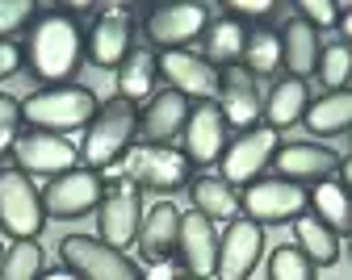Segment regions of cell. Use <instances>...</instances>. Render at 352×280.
<instances>
[{
  "label": "cell",
  "mask_w": 352,
  "mask_h": 280,
  "mask_svg": "<svg viewBox=\"0 0 352 280\" xmlns=\"http://www.w3.org/2000/svg\"><path fill=\"white\" fill-rule=\"evenodd\" d=\"M25 63H30V71L47 88H63L80 71V63H84V34H80V25L63 9L38 17L30 25Z\"/></svg>",
  "instance_id": "obj_1"
},
{
  "label": "cell",
  "mask_w": 352,
  "mask_h": 280,
  "mask_svg": "<svg viewBox=\"0 0 352 280\" xmlns=\"http://www.w3.org/2000/svg\"><path fill=\"white\" fill-rule=\"evenodd\" d=\"M135 134H139V105H130L126 97L113 92L84 130V143H80L84 167H93V172L118 167L126 159V151L135 147Z\"/></svg>",
  "instance_id": "obj_2"
},
{
  "label": "cell",
  "mask_w": 352,
  "mask_h": 280,
  "mask_svg": "<svg viewBox=\"0 0 352 280\" xmlns=\"http://www.w3.org/2000/svg\"><path fill=\"white\" fill-rule=\"evenodd\" d=\"M97 97L88 88L63 84V88H38L34 97L21 101V113L30 121V130H47V134H72V130H88V121L97 117Z\"/></svg>",
  "instance_id": "obj_3"
},
{
  "label": "cell",
  "mask_w": 352,
  "mask_h": 280,
  "mask_svg": "<svg viewBox=\"0 0 352 280\" xmlns=\"http://www.w3.org/2000/svg\"><path fill=\"white\" fill-rule=\"evenodd\" d=\"M122 180H130L135 189H147V193H181L193 184V163L185 159V151H172V147H151V143H139L130 147L126 159L118 163Z\"/></svg>",
  "instance_id": "obj_4"
},
{
  "label": "cell",
  "mask_w": 352,
  "mask_h": 280,
  "mask_svg": "<svg viewBox=\"0 0 352 280\" xmlns=\"http://www.w3.org/2000/svg\"><path fill=\"white\" fill-rule=\"evenodd\" d=\"M47 205H42V193L34 189V180L17 167H0V230L13 239H38L42 226H47Z\"/></svg>",
  "instance_id": "obj_5"
},
{
  "label": "cell",
  "mask_w": 352,
  "mask_h": 280,
  "mask_svg": "<svg viewBox=\"0 0 352 280\" xmlns=\"http://www.w3.org/2000/svg\"><path fill=\"white\" fill-rule=\"evenodd\" d=\"M210 5H201V0H164V5H151L147 9V42L155 46V51H185L189 42L206 38L210 30Z\"/></svg>",
  "instance_id": "obj_6"
},
{
  "label": "cell",
  "mask_w": 352,
  "mask_h": 280,
  "mask_svg": "<svg viewBox=\"0 0 352 280\" xmlns=\"http://www.w3.org/2000/svg\"><path fill=\"white\" fill-rule=\"evenodd\" d=\"M59 255H63V268L76 272L80 280H143L139 264L126 251H118L93 235H67L59 243Z\"/></svg>",
  "instance_id": "obj_7"
},
{
  "label": "cell",
  "mask_w": 352,
  "mask_h": 280,
  "mask_svg": "<svg viewBox=\"0 0 352 280\" xmlns=\"http://www.w3.org/2000/svg\"><path fill=\"white\" fill-rule=\"evenodd\" d=\"M239 213L256 226H285L306 213V189L281 176H260L239 193Z\"/></svg>",
  "instance_id": "obj_8"
},
{
  "label": "cell",
  "mask_w": 352,
  "mask_h": 280,
  "mask_svg": "<svg viewBox=\"0 0 352 280\" xmlns=\"http://www.w3.org/2000/svg\"><path fill=\"white\" fill-rule=\"evenodd\" d=\"M143 189H135L130 180H118L105 189L101 205H97V230H101V243L126 251L130 243L139 239V226H143Z\"/></svg>",
  "instance_id": "obj_9"
},
{
  "label": "cell",
  "mask_w": 352,
  "mask_h": 280,
  "mask_svg": "<svg viewBox=\"0 0 352 280\" xmlns=\"http://www.w3.org/2000/svg\"><path fill=\"white\" fill-rule=\"evenodd\" d=\"M101 197H105V180H101V172L84 167V163H80L76 172L55 176L47 189H42L47 218H55V222H76V218H84V213H93V209L101 205Z\"/></svg>",
  "instance_id": "obj_10"
},
{
  "label": "cell",
  "mask_w": 352,
  "mask_h": 280,
  "mask_svg": "<svg viewBox=\"0 0 352 280\" xmlns=\"http://www.w3.org/2000/svg\"><path fill=\"white\" fill-rule=\"evenodd\" d=\"M13 159H17V172L25 176H63V172H76L80 167V147H72L63 134H47V130H25L13 147Z\"/></svg>",
  "instance_id": "obj_11"
},
{
  "label": "cell",
  "mask_w": 352,
  "mask_h": 280,
  "mask_svg": "<svg viewBox=\"0 0 352 280\" xmlns=\"http://www.w3.org/2000/svg\"><path fill=\"white\" fill-rule=\"evenodd\" d=\"M277 147H281V138H277V130H269V126H256V130H243L239 138H231L227 143V151H223V180L231 184H248L252 180H260V172L273 163V155H277Z\"/></svg>",
  "instance_id": "obj_12"
},
{
  "label": "cell",
  "mask_w": 352,
  "mask_h": 280,
  "mask_svg": "<svg viewBox=\"0 0 352 280\" xmlns=\"http://www.w3.org/2000/svg\"><path fill=\"white\" fill-rule=\"evenodd\" d=\"M260 259H264V226H256L252 218L239 213L235 222H227L223 235H218V272H214V280H248Z\"/></svg>",
  "instance_id": "obj_13"
},
{
  "label": "cell",
  "mask_w": 352,
  "mask_h": 280,
  "mask_svg": "<svg viewBox=\"0 0 352 280\" xmlns=\"http://www.w3.org/2000/svg\"><path fill=\"white\" fill-rule=\"evenodd\" d=\"M130 51H135V21H130V9H122V5L101 9L93 34H88V42H84V55L93 59V67L118 71Z\"/></svg>",
  "instance_id": "obj_14"
},
{
  "label": "cell",
  "mask_w": 352,
  "mask_h": 280,
  "mask_svg": "<svg viewBox=\"0 0 352 280\" xmlns=\"http://www.w3.org/2000/svg\"><path fill=\"white\" fill-rule=\"evenodd\" d=\"M227 117H223V109H218V101H201V105H193V113H189V121H185V159L193 163V167H210V163H218L223 159V151H227Z\"/></svg>",
  "instance_id": "obj_15"
},
{
  "label": "cell",
  "mask_w": 352,
  "mask_h": 280,
  "mask_svg": "<svg viewBox=\"0 0 352 280\" xmlns=\"http://www.w3.org/2000/svg\"><path fill=\"white\" fill-rule=\"evenodd\" d=\"M218 109H223L227 126H235L239 134L256 130L260 117H264V97H260L256 75L243 71V67H227L218 75Z\"/></svg>",
  "instance_id": "obj_16"
},
{
  "label": "cell",
  "mask_w": 352,
  "mask_h": 280,
  "mask_svg": "<svg viewBox=\"0 0 352 280\" xmlns=\"http://www.w3.org/2000/svg\"><path fill=\"white\" fill-rule=\"evenodd\" d=\"M160 75L168 80V88H176L181 97H189V101H214L218 97V67H210L201 55H193V51H164L160 55Z\"/></svg>",
  "instance_id": "obj_17"
},
{
  "label": "cell",
  "mask_w": 352,
  "mask_h": 280,
  "mask_svg": "<svg viewBox=\"0 0 352 280\" xmlns=\"http://www.w3.org/2000/svg\"><path fill=\"white\" fill-rule=\"evenodd\" d=\"M176 259H181L185 276H197V280H210L218 272V226L210 218H201L197 209L181 213V243H176Z\"/></svg>",
  "instance_id": "obj_18"
},
{
  "label": "cell",
  "mask_w": 352,
  "mask_h": 280,
  "mask_svg": "<svg viewBox=\"0 0 352 280\" xmlns=\"http://www.w3.org/2000/svg\"><path fill=\"white\" fill-rule=\"evenodd\" d=\"M273 167L289 184H323L340 172V155L319 143H281L273 155Z\"/></svg>",
  "instance_id": "obj_19"
},
{
  "label": "cell",
  "mask_w": 352,
  "mask_h": 280,
  "mask_svg": "<svg viewBox=\"0 0 352 280\" xmlns=\"http://www.w3.org/2000/svg\"><path fill=\"white\" fill-rule=\"evenodd\" d=\"M189 113H193V101L181 97L176 88L155 92V97L147 101V109L139 113V134H143V143H151V147H168L172 138H181V134H185Z\"/></svg>",
  "instance_id": "obj_20"
},
{
  "label": "cell",
  "mask_w": 352,
  "mask_h": 280,
  "mask_svg": "<svg viewBox=\"0 0 352 280\" xmlns=\"http://www.w3.org/2000/svg\"><path fill=\"white\" fill-rule=\"evenodd\" d=\"M139 251L143 259L155 268V264H172L176 259V243H181V209L172 201H155L147 213H143V226H139Z\"/></svg>",
  "instance_id": "obj_21"
},
{
  "label": "cell",
  "mask_w": 352,
  "mask_h": 280,
  "mask_svg": "<svg viewBox=\"0 0 352 280\" xmlns=\"http://www.w3.org/2000/svg\"><path fill=\"white\" fill-rule=\"evenodd\" d=\"M319 55H323V42H319V30L302 17H289L285 30H281V67L294 75V80H311L319 71Z\"/></svg>",
  "instance_id": "obj_22"
},
{
  "label": "cell",
  "mask_w": 352,
  "mask_h": 280,
  "mask_svg": "<svg viewBox=\"0 0 352 280\" xmlns=\"http://www.w3.org/2000/svg\"><path fill=\"white\" fill-rule=\"evenodd\" d=\"M243 46H248V30L239 17H214L206 30V46H201V59L218 71L239 67L243 63Z\"/></svg>",
  "instance_id": "obj_23"
},
{
  "label": "cell",
  "mask_w": 352,
  "mask_h": 280,
  "mask_svg": "<svg viewBox=\"0 0 352 280\" xmlns=\"http://www.w3.org/2000/svg\"><path fill=\"white\" fill-rule=\"evenodd\" d=\"M306 109H311V88L302 80H294V75H285L281 84H273L269 101H264V126L281 134V130L298 126L306 117Z\"/></svg>",
  "instance_id": "obj_24"
},
{
  "label": "cell",
  "mask_w": 352,
  "mask_h": 280,
  "mask_svg": "<svg viewBox=\"0 0 352 280\" xmlns=\"http://www.w3.org/2000/svg\"><path fill=\"white\" fill-rule=\"evenodd\" d=\"M306 130L315 138H336V134H352V88L340 92H323L319 101H311L306 109Z\"/></svg>",
  "instance_id": "obj_25"
},
{
  "label": "cell",
  "mask_w": 352,
  "mask_h": 280,
  "mask_svg": "<svg viewBox=\"0 0 352 280\" xmlns=\"http://www.w3.org/2000/svg\"><path fill=\"white\" fill-rule=\"evenodd\" d=\"M189 197H193V209H197L201 218H210L214 226L239 218V193L231 189L223 176H197V180L189 184Z\"/></svg>",
  "instance_id": "obj_26"
},
{
  "label": "cell",
  "mask_w": 352,
  "mask_h": 280,
  "mask_svg": "<svg viewBox=\"0 0 352 280\" xmlns=\"http://www.w3.org/2000/svg\"><path fill=\"white\" fill-rule=\"evenodd\" d=\"M306 209H311L323 226H331L336 235H352V193L340 180H323L306 193Z\"/></svg>",
  "instance_id": "obj_27"
},
{
  "label": "cell",
  "mask_w": 352,
  "mask_h": 280,
  "mask_svg": "<svg viewBox=\"0 0 352 280\" xmlns=\"http://www.w3.org/2000/svg\"><path fill=\"white\" fill-rule=\"evenodd\" d=\"M294 247L315 268H336V259H340V235L331 226H323L315 213H302L294 222Z\"/></svg>",
  "instance_id": "obj_28"
},
{
  "label": "cell",
  "mask_w": 352,
  "mask_h": 280,
  "mask_svg": "<svg viewBox=\"0 0 352 280\" xmlns=\"http://www.w3.org/2000/svg\"><path fill=\"white\" fill-rule=\"evenodd\" d=\"M155 75H160V55L155 51H130L126 63L118 67V97L130 105L155 97Z\"/></svg>",
  "instance_id": "obj_29"
},
{
  "label": "cell",
  "mask_w": 352,
  "mask_h": 280,
  "mask_svg": "<svg viewBox=\"0 0 352 280\" xmlns=\"http://www.w3.org/2000/svg\"><path fill=\"white\" fill-rule=\"evenodd\" d=\"M243 71H252L256 80L264 75H277L281 71V34L269 25H256L248 30V46H243Z\"/></svg>",
  "instance_id": "obj_30"
},
{
  "label": "cell",
  "mask_w": 352,
  "mask_h": 280,
  "mask_svg": "<svg viewBox=\"0 0 352 280\" xmlns=\"http://www.w3.org/2000/svg\"><path fill=\"white\" fill-rule=\"evenodd\" d=\"M47 272V251L38 247V239L13 243L5 247V259H0V280H38Z\"/></svg>",
  "instance_id": "obj_31"
},
{
  "label": "cell",
  "mask_w": 352,
  "mask_h": 280,
  "mask_svg": "<svg viewBox=\"0 0 352 280\" xmlns=\"http://www.w3.org/2000/svg\"><path fill=\"white\" fill-rule=\"evenodd\" d=\"M315 75L327 84V92H340V88L352 80V46H348V42H331V46H323L319 71H315Z\"/></svg>",
  "instance_id": "obj_32"
},
{
  "label": "cell",
  "mask_w": 352,
  "mask_h": 280,
  "mask_svg": "<svg viewBox=\"0 0 352 280\" xmlns=\"http://www.w3.org/2000/svg\"><path fill=\"white\" fill-rule=\"evenodd\" d=\"M315 264L306 259L294 243H281L273 255H269V280H315Z\"/></svg>",
  "instance_id": "obj_33"
},
{
  "label": "cell",
  "mask_w": 352,
  "mask_h": 280,
  "mask_svg": "<svg viewBox=\"0 0 352 280\" xmlns=\"http://www.w3.org/2000/svg\"><path fill=\"white\" fill-rule=\"evenodd\" d=\"M21 126H25L21 101H17V97H9V92H0V159H5V155H13L17 138L25 134Z\"/></svg>",
  "instance_id": "obj_34"
},
{
  "label": "cell",
  "mask_w": 352,
  "mask_h": 280,
  "mask_svg": "<svg viewBox=\"0 0 352 280\" xmlns=\"http://www.w3.org/2000/svg\"><path fill=\"white\" fill-rule=\"evenodd\" d=\"M38 21V5L34 0H0V42H9L17 30Z\"/></svg>",
  "instance_id": "obj_35"
},
{
  "label": "cell",
  "mask_w": 352,
  "mask_h": 280,
  "mask_svg": "<svg viewBox=\"0 0 352 280\" xmlns=\"http://www.w3.org/2000/svg\"><path fill=\"white\" fill-rule=\"evenodd\" d=\"M298 17L311 21L315 30L323 25H340V5H331V0H298Z\"/></svg>",
  "instance_id": "obj_36"
},
{
  "label": "cell",
  "mask_w": 352,
  "mask_h": 280,
  "mask_svg": "<svg viewBox=\"0 0 352 280\" xmlns=\"http://www.w3.org/2000/svg\"><path fill=\"white\" fill-rule=\"evenodd\" d=\"M25 67V46L17 42H0V80H9Z\"/></svg>",
  "instance_id": "obj_37"
},
{
  "label": "cell",
  "mask_w": 352,
  "mask_h": 280,
  "mask_svg": "<svg viewBox=\"0 0 352 280\" xmlns=\"http://www.w3.org/2000/svg\"><path fill=\"white\" fill-rule=\"evenodd\" d=\"M277 5L273 0H227V13L231 17H269Z\"/></svg>",
  "instance_id": "obj_38"
},
{
  "label": "cell",
  "mask_w": 352,
  "mask_h": 280,
  "mask_svg": "<svg viewBox=\"0 0 352 280\" xmlns=\"http://www.w3.org/2000/svg\"><path fill=\"white\" fill-rule=\"evenodd\" d=\"M38 280H80V276H76V272H67V268H47Z\"/></svg>",
  "instance_id": "obj_39"
},
{
  "label": "cell",
  "mask_w": 352,
  "mask_h": 280,
  "mask_svg": "<svg viewBox=\"0 0 352 280\" xmlns=\"http://www.w3.org/2000/svg\"><path fill=\"white\" fill-rule=\"evenodd\" d=\"M143 280H176V276H172V264H155Z\"/></svg>",
  "instance_id": "obj_40"
},
{
  "label": "cell",
  "mask_w": 352,
  "mask_h": 280,
  "mask_svg": "<svg viewBox=\"0 0 352 280\" xmlns=\"http://www.w3.org/2000/svg\"><path fill=\"white\" fill-rule=\"evenodd\" d=\"M340 184L352 193V155H348V159H340Z\"/></svg>",
  "instance_id": "obj_41"
},
{
  "label": "cell",
  "mask_w": 352,
  "mask_h": 280,
  "mask_svg": "<svg viewBox=\"0 0 352 280\" xmlns=\"http://www.w3.org/2000/svg\"><path fill=\"white\" fill-rule=\"evenodd\" d=\"M340 30H344V42L352 46V5H348V9L340 13Z\"/></svg>",
  "instance_id": "obj_42"
},
{
  "label": "cell",
  "mask_w": 352,
  "mask_h": 280,
  "mask_svg": "<svg viewBox=\"0 0 352 280\" xmlns=\"http://www.w3.org/2000/svg\"><path fill=\"white\" fill-rule=\"evenodd\" d=\"M176 280H197V276H185V272H181V276H176Z\"/></svg>",
  "instance_id": "obj_43"
},
{
  "label": "cell",
  "mask_w": 352,
  "mask_h": 280,
  "mask_svg": "<svg viewBox=\"0 0 352 280\" xmlns=\"http://www.w3.org/2000/svg\"><path fill=\"white\" fill-rule=\"evenodd\" d=\"M348 255H352V235H348Z\"/></svg>",
  "instance_id": "obj_44"
},
{
  "label": "cell",
  "mask_w": 352,
  "mask_h": 280,
  "mask_svg": "<svg viewBox=\"0 0 352 280\" xmlns=\"http://www.w3.org/2000/svg\"><path fill=\"white\" fill-rule=\"evenodd\" d=\"M0 259H5V247H0Z\"/></svg>",
  "instance_id": "obj_45"
}]
</instances>
